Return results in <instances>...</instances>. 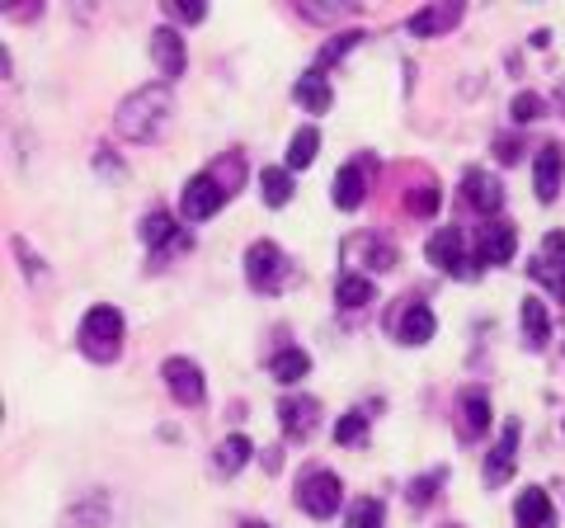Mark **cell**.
<instances>
[{
	"mask_svg": "<svg viewBox=\"0 0 565 528\" xmlns=\"http://www.w3.org/2000/svg\"><path fill=\"white\" fill-rule=\"evenodd\" d=\"M386 330L396 336V345H429L434 330H438V316L424 303H401L392 311V321H386Z\"/></svg>",
	"mask_w": 565,
	"mask_h": 528,
	"instance_id": "ba28073f",
	"label": "cell"
},
{
	"mask_svg": "<svg viewBox=\"0 0 565 528\" xmlns=\"http://www.w3.org/2000/svg\"><path fill=\"white\" fill-rule=\"evenodd\" d=\"M514 467H519V420H509V430L500 434V444L490 448L486 457V486H504L509 477H514Z\"/></svg>",
	"mask_w": 565,
	"mask_h": 528,
	"instance_id": "ac0fdd59",
	"label": "cell"
},
{
	"mask_svg": "<svg viewBox=\"0 0 565 528\" xmlns=\"http://www.w3.org/2000/svg\"><path fill=\"white\" fill-rule=\"evenodd\" d=\"M527 274H533L537 278V284H546V288H552L556 297H565V260H533V270H527Z\"/></svg>",
	"mask_w": 565,
	"mask_h": 528,
	"instance_id": "d6a6232c",
	"label": "cell"
},
{
	"mask_svg": "<svg viewBox=\"0 0 565 528\" xmlns=\"http://www.w3.org/2000/svg\"><path fill=\"white\" fill-rule=\"evenodd\" d=\"M438 203H444V189H438V184H415L411 193H405V208H411L415 218L438 213Z\"/></svg>",
	"mask_w": 565,
	"mask_h": 528,
	"instance_id": "4dcf8cb0",
	"label": "cell"
},
{
	"mask_svg": "<svg viewBox=\"0 0 565 528\" xmlns=\"http://www.w3.org/2000/svg\"><path fill=\"white\" fill-rule=\"evenodd\" d=\"M297 104H302V109L307 114H316V118H321L326 109H330V104H334V91H330V81L321 76V72H307L302 81H297Z\"/></svg>",
	"mask_w": 565,
	"mask_h": 528,
	"instance_id": "603a6c76",
	"label": "cell"
},
{
	"mask_svg": "<svg viewBox=\"0 0 565 528\" xmlns=\"http://www.w3.org/2000/svg\"><path fill=\"white\" fill-rule=\"evenodd\" d=\"M424 255H429L434 270H448L452 278H476L481 274V260L467 255V241L457 226H444V232H434L429 245H424Z\"/></svg>",
	"mask_w": 565,
	"mask_h": 528,
	"instance_id": "5b68a950",
	"label": "cell"
},
{
	"mask_svg": "<svg viewBox=\"0 0 565 528\" xmlns=\"http://www.w3.org/2000/svg\"><path fill=\"white\" fill-rule=\"evenodd\" d=\"M353 6L349 0H334V6H311V0H297V14L302 20H340V14H349Z\"/></svg>",
	"mask_w": 565,
	"mask_h": 528,
	"instance_id": "8d00e7d4",
	"label": "cell"
},
{
	"mask_svg": "<svg viewBox=\"0 0 565 528\" xmlns=\"http://www.w3.org/2000/svg\"><path fill=\"white\" fill-rule=\"evenodd\" d=\"M561 180H565V147L561 142H546L537 151V166H533V189L542 203H556L561 193Z\"/></svg>",
	"mask_w": 565,
	"mask_h": 528,
	"instance_id": "e0dca14e",
	"label": "cell"
},
{
	"mask_svg": "<svg viewBox=\"0 0 565 528\" xmlns=\"http://www.w3.org/2000/svg\"><path fill=\"white\" fill-rule=\"evenodd\" d=\"M170 114H174L170 85L166 81H151V85H141V91H132L128 99L118 104L114 128H118V137H128V142H156V137L166 133Z\"/></svg>",
	"mask_w": 565,
	"mask_h": 528,
	"instance_id": "6da1fadb",
	"label": "cell"
},
{
	"mask_svg": "<svg viewBox=\"0 0 565 528\" xmlns=\"http://www.w3.org/2000/svg\"><path fill=\"white\" fill-rule=\"evenodd\" d=\"M359 43H363V29L334 33V39H330V43H326L321 52H316V72H321V76H326V72H330V66H334V62H344V57H349V52H353V47H359Z\"/></svg>",
	"mask_w": 565,
	"mask_h": 528,
	"instance_id": "83f0119b",
	"label": "cell"
},
{
	"mask_svg": "<svg viewBox=\"0 0 565 528\" xmlns=\"http://www.w3.org/2000/svg\"><path fill=\"white\" fill-rule=\"evenodd\" d=\"M255 457V444H250V434H226L217 448H212V477H236V472L245 467Z\"/></svg>",
	"mask_w": 565,
	"mask_h": 528,
	"instance_id": "44dd1931",
	"label": "cell"
},
{
	"mask_svg": "<svg viewBox=\"0 0 565 528\" xmlns=\"http://www.w3.org/2000/svg\"><path fill=\"white\" fill-rule=\"evenodd\" d=\"M334 303L344 311H359L373 303V278L367 274H340V284H334Z\"/></svg>",
	"mask_w": 565,
	"mask_h": 528,
	"instance_id": "d4e9b609",
	"label": "cell"
},
{
	"mask_svg": "<svg viewBox=\"0 0 565 528\" xmlns=\"http://www.w3.org/2000/svg\"><path fill=\"white\" fill-rule=\"evenodd\" d=\"M444 477H448V472H444V467H438V472H424V477H415L411 486H405V500H411L415 509H424V505H429V500H434V490H438V486H444Z\"/></svg>",
	"mask_w": 565,
	"mask_h": 528,
	"instance_id": "1f68e13d",
	"label": "cell"
},
{
	"mask_svg": "<svg viewBox=\"0 0 565 528\" xmlns=\"http://www.w3.org/2000/svg\"><path fill=\"white\" fill-rule=\"evenodd\" d=\"M81 355L85 359H95V363H114L122 355V311L109 307V303H99L85 311V321H81Z\"/></svg>",
	"mask_w": 565,
	"mask_h": 528,
	"instance_id": "7a4b0ae2",
	"label": "cell"
},
{
	"mask_svg": "<svg viewBox=\"0 0 565 528\" xmlns=\"http://www.w3.org/2000/svg\"><path fill=\"white\" fill-rule=\"evenodd\" d=\"M344 528H386V509H382V500H373V496H359L349 505V519H344Z\"/></svg>",
	"mask_w": 565,
	"mask_h": 528,
	"instance_id": "f546056e",
	"label": "cell"
},
{
	"mask_svg": "<svg viewBox=\"0 0 565 528\" xmlns=\"http://www.w3.org/2000/svg\"><path fill=\"white\" fill-rule=\"evenodd\" d=\"M207 175L222 184L226 199H232V193H241V189H245V180H250V166H245V156H241V151H222L217 161L207 166Z\"/></svg>",
	"mask_w": 565,
	"mask_h": 528,
	"instance_id": "7402d4cb",
	"label": "cell"
},
{
	"mask_svg": "<svg viewBox=\"0 0 565 528\" xmlns=\"http://www.w3.org/2000/svg\"><path fill=\"white\" fill-rule=\"evenodd\" d=\"M519 151H523L519 137H494V156H500L504 166H514V161H519Z\"/></svg>",
	"mask_w": 565,
	"mask_h": 528,
	"instance_id": "74e56055",
	"label": "cell"
},
{
	"mask_svg": "<svg viewBox=\"0 0 565 528\" xmlns=\"http://www.w3.org/2000/svg\"><path fill=\"white\" fill-rule=\"evenodd\" d=\"M222 203H226V193H222V184L212 180L207 170H203V175H193V180L184 184V193H180V213H184L189 222L217 218V213H222Z\"/></svg>",
	"mask_w": 565,
	"mask_h": 528,
	"instance_id": "9c48e42d",
	"label": "cell"
},
{
	"mask_svg": "<svg viewBox=\"0 0 565 528\" xmlns=\"http://www.w3.org/2000/svg\"><path fill=\"white\" fill-rule=\"evenodd\" d=\"M344 505V482L334 477L330 467H307L302 477H297V509L311 519H334Z\"/></svg>",
	"mask_w": 565,
	"mask_h": 528,
	"instance_id": "3957f363",
	"label": "cell"
},
{
	"mask_svg": "<svg viewBox=\"0 0 565 528\" xmlns=\"http://www.w3.org/2000/svg\"><path fill=\"white\" fill-rule=\"evenodd\" d=\"M151 62H156V72H161L166 85L184 76V62H189V57H184V39H180V33H174L170 24L151 33Z\"/></svg>",
	"mask_w": 565,
	"mask_h": 528,
	"instance_id": "9a60e30c",
	"label": "cell"
},
{
	"mask_svg": "<svg viewBox=\"0 0 565 528\" xmlns=\"http://www.w3.org/2000/svg\"><path fill=\"white\" fill-rule=\"evenodd\" d=\"M316 420H321V401L316 397H282L278 401V430H282V439H307L311 430H316Z\"/></svg>",
	"mask_w": 565,
	"mask_h": 528,
	"instance_id": "4fadbf2b",
	"label": "cell"
},
{
	"mask_svg": "<svg viewBox=\"0 0 565 528\" xmlns=\"http://www.w3.org/2000/svg\"><path fill=\"white\" fill-rule=\"evenodd\" d=\"M462 199H467V208H476V213L494 218V213L504 208V184H500V175L471 166V170L462 175Z\"/></svg>",
	"mask_w": 565,
	"mask_h": 528,
	"instance_id": "8fae6325",
	"label": "cell"
},
{
	"mask_svg": "<svg viewBox=\"0 0 565 528\" xmlns=\"http://www.w3.org/2000/svg\"><path fill=\"white\" fill-rule=\"evenodd\" d=\"M542 260H565V232H552L542 241Z\"/></svg>",
	"mask_w": 565,
	"mask_h": 528,
	"instance_id": "ab89813d",
	"label": "cell"
},
{
	"mask_svg": "<svg viewBox=\"0 0 565 528\" xmlns=\"http://www.w3.org/2000/svg\"><path fill=\"white\" fill-rule=\"evenodd\" d=\"M462 14H467L462 0H438V6H424L411 14V33L415 39H438V33H452L462 24Z\"/></svg>",
	"mask_w": 565,
	"mask_h": 528,
	"instance_id": "7c38bea8",
	"label": "cell"
},
{
	"mask_svg": "<svg viewBox=\"0 0 565 528\" xmlns=\"http://www.w3.org/2000/svg\"><path fill=\"white\" fill-rule=\"evenodd\" d=\"M486 430H490V401L481 387H467V392L457 397V434L471 444V439H481Z\"/></svg>",
	"mask_w": 565,
	"mask_h": 528,
	"instance_id": "d6986e66",
	"label": "cell"
},
{
	"mask_svg": "<svg viewBox=\"0 0 565 528\" xmlns=\"http://www.w3.org/2000/svg\"><path fill=\"white\" fill-rule=\"evenodd\" d=\"M542 95H533V91H523V95H514V104H509V118L514 123H537L542 118Z\"/></svg>",
	"mask_w": 565,
	"mask_h": 528,
	"instance_id": "e575fe53",
	"label": "cell"
},
{
	"mask_svg": "<svg viewBox=\"0 0 565 528\" xmlns=\"http://www.w3.org/2000/svg\"><path fill=\"white\" fill-rule=\"evenodd\" d=\"M514 524H519V528H556L552 496H546L542 486L519 490V500H514Z\"/></svg>",
	"mask_w": 565,
	"mask_h": 528,
	"instance_id": "ffe728a7",
	"label": "cell"
},
{
	"mask_svg": "<svg viewBox=\"0 0 565 528\" xmlns=\"http://www.w3.org/2000/svg\"><path fill=\"white\" fill-rule=\"evenodd\" d=\"M166 14H170V20H180V24H203L207 6H203V0H170Z\"/></svg>",
	"mask_w": 565,
	"mask_h": 528,
	"instance_id": "d590c367",
	"label": "cell"
},
{
	"mask_svg": "<svg viewBox=\"0 0 565 528\" xmlns=\"http://www.w3.org/2000/svg\"><path fill=\"white\" fill-rule=\"evenodd\" d=\"M141 245L151 251V270H161V260L174 255V251H184L189 236L180 232V218H170L166 208H156V213L141 218Z\"/></svg>",
	"mask_w": 565,
	"mask_h": 528,
	"instance_id": "52a82bcc",
	"label": "cell"
},
{
	"mask_svg": "<svg viewBox=\"0 0 565 528\" xmlns=\"http://www.w3.org/2000/svg\"><path fill=\"white\" fill-rule=\"evenodd\" d=\"M367 175H373V161H349L340 166V175H334V208H344V213H353L359 203H367Z\"/></svg>",
	"mask_w": 565,
	"mask_h": 528,
	"instance_id": "5bb4252c",
	"label": "cell"
},
{
	"mask_svg": "<svg viewBox=\"0 0 565 528\" xmlns=\"http://www.w3.org/2000/svg\"><path fill=\"white\" fill-rule=\"evenodd\" d=\"M161 378H166V392L180 401V406H199L203 392H207V387H203V368L193 359H180V355L161 363Z\"/></svg>",
	"mask_w": 565,
	"mask_h": 528,
	"instance_id": "30bf717a",
	"label": "cell"
},
{
	"mask_svg": "<svg viewBox=\"0 0 565 528\" xmlns=\"http://www.w3.org/2000/svg\"><path fill=\"white\" fill-rule=\"evenodd\" d=\"M401 264V251L382 232H359L344 241V274H386Z\"/></svg>",
	"mask_w": 565,
	"mask_h": 528,
	"instance_id": "277c9868",
	"label": "cell"
},
{
	"mask_svg": "<svg viewBox=\"0 0 565 528\" xmlns=\"http://www.w3.org/2000/svg\"><path fill=\"white\" fill-rule=\"evenodd\" d=\"M523 340H527V349H542L552 340V311H546L542 297H527L523 303Z\"/></svg>",
	"mask_w": 565,
	"mask_h": 528,
	"instance_id": "cb8c5ba5",
	"label": "cell"
},
{
	"mask_svg": "<svg viewBox=\"0 0 565 528\" xmlns=\"http://www.w3.org/2000/svg\"><path fill=\"white\" fill-rule=\"evenodd\" d=\"M269 368H274V378H278V382H288V387H292V382H302V378L311 373V359H307L297 345H288L282 355H274Z\"/></svg>",
	"mask_w": 565,
	"mask_h": 528,
	"instance_id": "f1b7e54d",
	"label": "cell"
},
{
	"mask_svg": "<svg viewBox=\"0 0 565 528\" xmlns=\"http://www.w3.org/2000/svg\"><path fill=\"white\" fill-rule=\"evenodd\" d=\"M241 528H269V524H264V519H245Z\"/></svg>",
	"mask_w": 565,
	"mask_h": 528,
	"instance_id": "60d3db41",
	"label": "cell"
},
{
	"mask_svg": "<svg viewBox=\"0 0 565 528\" xmlns=\"http://www.w3.org/2000/svg\"><path fill=\"white\" fill-rule=\"evenodd\" d=\"M316 151H321V128H297L292 142H288V170H307L316 161Z\"/></svg>",
	"mask_w": 565,
	"mask_h": 528,
	"instance_id": "4316f807",
	"label": "cell"
},
{
	"mask_svg": "<svg viewBox=\"0 0 565 528\" xmlns=\"http://www.w3.org/2000/svg\"><path fill=\"white\" fill-rule=\"evenodd\" d=\"M14 255H20V260L29 264V278H33V284H39V278H43V260H39V255H33V251H29V245H24V241H14Z\"/></svg>",
	"mask_w": 565,
	"mask_h": 528,
	"instance_id": "f35d334b",
	"label": "cell"
},
{
	"mask_svg": "<svg viewBox=\"0 0 565 528\" xmlns=\"http://www.w3.org/2000/svg\"><path fill=\"white\" fill-rule=\"evenodd\" d=\"M448 528H457V524H448Z\"/></svg>",
	"mask_w": 565,
	"mask_h": 528,
	"instance_id": "b9f144b4",
	"label": "cell"
},
{
	"mask_svg": "<svg viewBox=\"0 0 565 528\" xmlns=\"http://www.w3.org/2000/svg\"><path fill=\"white\" fill-rule=\"evenodd\" d=\"M259 189H264V203H269V208H288V203H292V193H297L292 170L269 166V170L259 175Z\"/></svg>",
	"mask_w": 565,
	"mask_h": 528,
	"instance_id": "484cf974",
	"label": "cell"
},
{
	"mask_svg": "<svg viewBox=\"0 0 565 528\" xmlns=\"http://www.w3.org/2000/svg\"><path fill=\"white\" fill-rule=\"evenodd\" d=\"M334 439H340L344 448L363 444V439H367V415H363V411H349V415L340 420V425H334Z\"/></svg>",
	"mask_w": 565,
	"mask_h": 528,
	"instance_id": "836d02e7",
	"label": "cell"
},
{
	"mask_svg": "<svg viewBox=\"0 0 565 528\" xmlns=\"http://www.w3.org/2000/svg\"><path fill=\"white\" fill-rule=\"evenodd\" d=\"M245 278H250L255 293H278L288 284V255H282L274 241H255L250 251H245Z\"/></svg>",
	"mask_w": 565,
	"mask_h": 528,
	"instance_id": "8992f818",
	"label": "cell"
},
{
	"mask_svg": "<svg viewBox=\"0 0 565 528\" xmlns=\"http://www.w3.org/2000/svg\"><path fill=\"white\" fill-rule=\"evenodd\" d=\"M519 251V236L509 222H486L481 232H476V260L481 264H509Z\"/></svg>",
	"mask_w": 565,
	"mask_h": 528,
	"instance_id": "2e32d148",
	"label": "cell"
}]
</instances>
